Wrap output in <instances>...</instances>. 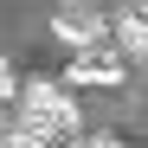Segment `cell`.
I'll use <instances>...</instances> for the list:
<instances>
[{
	"label": "cell",
	"instance_id": "3",
	"mask_svg": "<svg viewBox=\"0 0 148 148\" xmlns=\"http://www.w3.org/2000/svg\"><path fill=\"white\" fill-rule=\"evenodd\" d=\"M64 77L84 84V90H103V84H122V64H110V58H77Z\"/></svg>",
	"mask_w": 148,
	"mask_h": 148
},
{
	"label": "cell",
	"instance_id": "2",
	"mask_svg": "<svg viewBox=\"0 0 148 148\" xmlns=\"http://www.w3.org/2000/svg\"><path fill=\"white\" fill-rule=\"evenodd\" d=\"M52 32H58L64 45H77V52H84V45H103V39H110V19H97V13H64Z\"/></svg>",
	"mask_w": 148,
	"mask_h": 148
},
{
	"label": "cell",
	"instance_id": "4",
	"mask_svg": "<svg viewBox=\"0 0 148 148\" xmlns=\"http://www.w3.org/2000/svg\"><path fill=\"white\" fill-rule=\"evenodd\" d=\"M110 32L129 45L135 58H148V7H142V13H122V19H110Z\"/></svg>",
	"mask_w": 148,
	"mask_h": 148
},
{
	"label": "cell",
	"instance_id": "5",
	"mask_svg": "<svg viewBox=\"0 0 148 148\" xmlns=\"http://www.w3.org/2000/svg\"><path fill=\"white\" fill-rule=\"evenodd\" d=\"M13 97H19V84L7 77V64H0V103H13Z\"/></svg>",
	"mask_w": 148,
	"mask_h": 148
},
{
	"label": "cell",
	"instance_id": "1",
	"mask_svg": "<svg viewBox=\"0 0 148 148\" xmlns=\"http://www.w3.org/2000/svg\"><path fill=\"white\" fill-rule=\"evenodd\" d=\"M26 116H39L52 135H77V103H71V90L52 84V77H32L26 84Z\"/></svg>",
	"mask_w": 148,
	"mask_h": 148
}]
</instances>
